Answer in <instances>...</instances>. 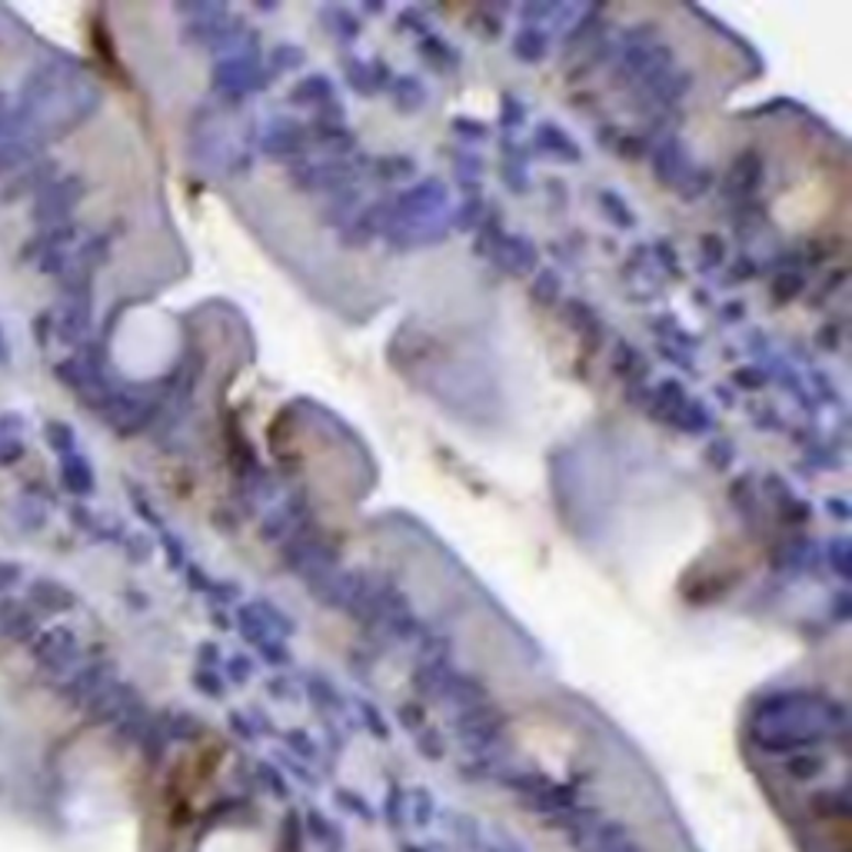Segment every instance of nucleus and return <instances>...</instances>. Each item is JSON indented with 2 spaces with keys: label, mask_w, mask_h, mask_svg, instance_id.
I'll return each mask as SVG.
<instances>
[{
  "label": "nucleus",
  "mask_w": 852,
  "mask_h": 852,
  "mask_svg": "<svg viewBox=\"0 0 852 852\" xmlns=\"http://www.w3.org/2000/svg\"><path fill=\"white\" fill-rule=\"evenodd\" d=\"M60 483H64V490L67 494H74V497H90L93 494V469H90V463L74 450V453H67V456H60Z\"/></svg>",
  "instance_id": "423d86ee"
},
{
  "label": "nucleus",
  "mask_w": 852,
  "mask_h": 852,
  "mask_svg": "<svg viewBox=\"0 0 852 852\" xmlns=\"http://www.w3.org/2000/svg\"><path fill=\"white\" fill-rule=\"evenodd\" d=\"M54 177H57V161H54V157H37V161H31L27 167L14 170V177L8 180V187L0 190V200L11 203V200H21V197H27V193L37 197Z\"/></svg>",
  "instance_id": "20e7f679"
},
{
  "label": "nucleus",
  "mask_w": 852,
  "mask_h": 852,
  "mask_svg": "<svg viewBox=\"0 0 852 852\" xmlns=\"http://www.w3.org/2000/svg\"><path fill=\"white\" fill-rule=\"evenodd\" d=\"M27 433V417L21 410H8L0 413V443H14V440H24Z\"/></svg>",
  "instance_id": "f8f14e48"
},
{
  "label": "nucleus",
  "mask_w": 852,
  "mask_h": 852,
  "mask_svg": "<svg viewBox=\"0 0 852 852\" xmlns=\"http://www.w3.org/2000/svg\"><path fill=\"white\" fill-rule=\"evenodd\" d=\"M24 576V566L21 563H11V560H0V593H8L21 583Z\"/></svg>",
  "instance_id": "ddd939ff"
},
{
  "label": "nucleus",
  "mask_w": 852,
  "mask_h": 852,
  "mask_svg": "<svg viewBox=\"0 0 852 852\" xmlns=\"http://www.w3.org/2000/svg\"><path fill=\"white\" fill-rule=\"evenodd\" d=\"M80 226L77 223H57V226H44L37 236H31V243L24 247V261L47 277H60L67 270V264L74 261V254L80 251Z\"/></svg>",
  "instance_id": "f257e3e1"
},
{
  "label": "nucleus",
  "mask_w": 852,
  "mask_h": 852,
  "mask_svg": "<svg viewBox=\"0 0 852 852\" xmlns=\"http://www.w3.org/2000/svg\"><path fill=\"white\" fill-rule=\"evenodd\" d=\"M74 653H77V640H74V633H70L67 627L47 630V633L41 637V643L34 646V656H37L44 666H51V670H57L60 663H67Z\"/></svg>",
  "instance_id": "39448f33"
},
{
  "label": "nucleus",
  "mask_w": 852,
  "mask_h": 852,
  "mask_svg": "<svg viewBox=\"0 0 852 852\" xmlns=\"http://www.w3.org/2000/svg\"><path fill=\"white\" fill-rule=\"evenodd\" d=\"M11 517L14 523L24 530V533H34L41 527H47V517H51V504H44L41 497H31V494H21L14 504H11Z\"/></svg>",
  "instance_id": "6e6552de"
},
{
  "label": "nucleus",
  "mask_w": 852,
  "mask_h": 852,
  "mask_svg": "<svg viewBox=\"0 0 852 852\" xmlns=\"http://www.w3.org/2000/svg\"><path fill=\"white\" fill-rule=\"evenodd\" d=\"M47 317H51L54 336L64 346H77L90 330V300H87V294H64L57 310H51Z\"/></svg>",
  "instance_id": "7ed1b4c3"
},
{
  "label": "nucleus",
  "mask_w": 852,
  "mask_h": 852,
  "mask_svg": "<svg viewBox=\"0 0 852 852\" xmlns=\"http://www.w3.org/2000/svg\"><path fill=\"white\" fill-rule=\"evenodd\" d=\"M27 134H31V124L18 113L14 97L8 90H0V144L14 141V137H27Z\"/></svg>",
  "instance_id": "9d476101"
},
{
  "label": "nucleus",
  "mask_w": 852,
  "mask_h": 852,
  "mask_svg": "<svg viewBox=\"0 0 852 852\" xmlns=\"http://www.w3.org/2000/svg\"><path fill=\"white\" fill-rule=\"evenodd\" d=\"M27 599L37 606L41 613H60V610H67V606H74V593L51 576L34 579V586L27 589Z\"/></svg>",
  "instance_id": "0eeeda50"
},
{
  "label": "nucleus",
  "mask_w": 852,
  "mask_h": 852,
  "mask_svg": "<svg viewBox=\"0 0 852 852\" xmlns=\"http://www.w3.org/2000/svg\"><path fill=\"white\" fill-rule=\"evenodd\" d=\"M44 440H47V446H51L57 456H67V453L77 450V433H74V427H70V423H60V420H51V423L44 427Z\"/></svg>",
  "instance_id": "9b49d317"
},
{
  "label": "nucleus",
  "mask_w": 852,
  "mask_h": 852,
  "mask_svg": "<svg viewBox=\"0 0 852 852\" xmlns=\"http://www.w3.org/2000/svg\"><path fill=\"white\" fill-rule=\"evenodd\" d=\"M31 630H34V613L24 602H18V599L0 602V633L4 637H27Z\"/></svg>",
  "instance_id": "1a4fd4ad"
},
{
  "label": "nucleus",
  "mask_w": 852,
  "mask_h": 852,
  "mask_svg": "<svg viewBox=\"0 0 852 852\" xmlns=\"http://www.w3.org/2000/svg\"><path fill=\"white\" fill-rule=\"evenodd\" d=\"M0 363H8V353H4V340H0Z\"/></svg>",
  "instance_id": "4468645a"
},
{
  "label": "nucleus",
  "mask_w": 852,
  "mask_h": 852,
  "mask_svg": "<svg viewBox=\"0 0 852 852\" xmlns=\"http://www.w3.org/2000/svg\"><path fill=\"white\" fill-rule=\"evenodd\" d=\"M87 187L80 177H54L31 207V220L44 230V226H57V223H70V213L77 210V203L84 200Z\"/></svg>",
  "instance_id": "f03ea898"
}]
</instances>
